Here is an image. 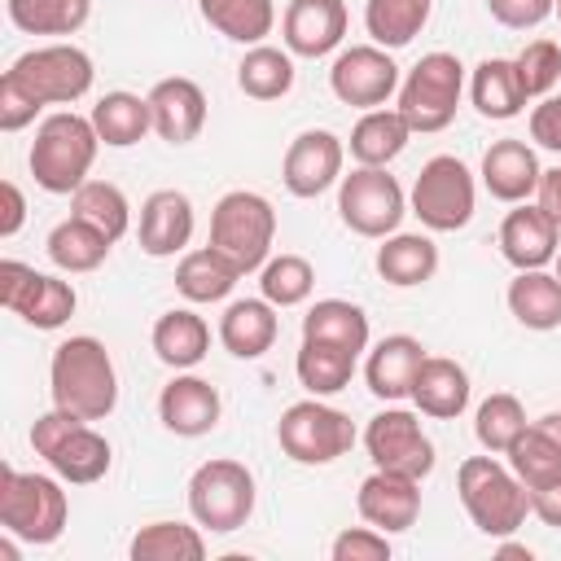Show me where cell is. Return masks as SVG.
<instances>
[{
    "label": "cell",
    "instance_id": "cell-1",
    "mask_svg": "<svg viewBox=\"0 0 561 561\" xmlns=\"http://www.w3.org/2000/svg\"><path fill=\"white\" fill-rule=\"evenodd\" d=\"M48 390L53 408H66L83 421H105L118 403V373L101 337L75 333L53 346L48 359Z\"/></svg>",
    "mask_w": 561,
    "mask_h": 561
},
{
    "label": "cell",
    "instance_id": "cell-2",
    "mask_svg": "<svg viewBox=\"0 0 561 561\" xmlns=\"http://www.w3.org/2000/svg\"><path fill=\"white\" fill-rule=\"evenodd\" d=\"M456 491H460V504L469 513V522L491 535V539H508L517 535V526L526 522L530 513V491L526 482L500 465L495 456H469L460 460L456 469Z\"/></svg>",
    "mask_w": 561,
    "mask_h": 561
},
{
    "label": "cell",
    "instance_id": "cell-3",
    "mask_svg": "<svg viewBox=\"0 0 561 561\" xmlns=\"http://www.w3.org/2000/svg\"><path fill=\"white\" fill-rule=\"evenodd\" d=\"M101 136L92 127V118L75 114V110H57L39 123L35 140H31V175L44 193H75L92 162H96Z\"/></svg>",
    "mask_w": 561,
    "mask_h": 561
},
{
    "label": "cell",
    "instance_id": "cell-4",
    "mask_svg": "<svg viewBox=\"0 0 561 561\" xmlns=\"http://www.w3.org/2000/svg\"><path fill=\"white\" fill-rule=\"evenodd\" d=\"M70 522V500L57 478L0 469V530L22 543H53Z\"/></svg>",
    "mask_w": 561,
    "mask_h": 561
},
{
    "label": "cell",
    "instance_id": "cell-5",
    "mask_svg": "<svg viewBox=\"0 0 561 561\" xmlns=\"http://www.w3.org/2000/svg\"><path fill=\"white\" fill-rule=\"evenodd\" d=\"M31 447L35 456L48 460V469L61 478V482H75V486H88V482H101L110 473V443L75 412L66 408H53L44 416H35L31 425Z\"/></svg>",
    "mask_w": 561,
    "mask_h": 561
},
{
    "label": "cell",
    "instance_id": "cell-6",
    "mask_svg": "<svg viewBox=\"0 0 561 561\" xmlns=\"http://www.w3.org/2000/svg\"><path fill=\"white\" fill-rule=\"evenodd\" d=\"M272 241H276V210L263 193L254 188H232L215 202L210 210V245L224 250L241 276L245 272H259L272 254Z\"/></svg>",
    "mask_w": 561,
    "mask_h": 561
},
{
    "label": "cell",
    "instance_id": "cell-7",
    "mask_svg": "<svg viewBox=\"0 0 561 561\" xmlns=\"http://www.w3.org/2000/svg\"><path fill=\"white\" fill-rule=\"evenodd\" d=\"M460 96H465V66L456 53H425L399 83V114L408 118L412 136H430V131H443L456 110H460Z\"/></svg>",
    "mask_w": 561,
    "mask_h": 561
},
{
    "label": "cell",
    "instance_id": "cell-8",
    "mask_svg": "<svg viewBox=\"0 0 561 561\" xmlns=\"http://www.w3.org/2000/svg\"><path fill=\"white\" fill-rule=\"evenodd\" d=\"M188 513L210 535L241 530L254 513V473L228 456L197 465L188 478Z\"/></svg>",
    "mask_w": 561,
    "mask_h": 561
},
{
    "label": "cell",
    "instance_id": "cell-9",
    "mask_svg": "<svg viewBox=\"0 0 561 561\" xmlns=\"http://www.w3.org/2000/svg\"><path fill=\"white\" fill-rule=\"evenodd\" d=\"M355 421L342 408L320 403L316 394L289 403L276 421V443L294 465H333L355 447Z\"/></svg>",
    "mask_w": 561,
    "mask_h": 561
},
{
    "label": "cell",
    "instance_id": "cell-10",
    "mask_svg": "<svg viewBox=\"0 0 561 561\" xmlns=\"http://www.w3.org/2000/svg\"><path fill=\"white\" fill-rule=\"evenodd\" d=\"M408 202H412V215L430 232H460L473 219V206H478L473 171L456 153H434L421 167Z\"/></svg>",
    "mask_w": 561,
    "mask_h": 561
},
{
    "label": "cell",
    "instance_id": "cell-11",
    "mask_svg": "<svg viewBox=\"0 0 561 561\" xmlns=\"http://www.w3.org/2000/svg\"><path fill=\"white\" fill-rule=\"evenodd\" d=\"M337 215L359 237H390L408 215V197L386 167H355L337 180Z\"/></svg>",
    "mask_w": 561,
    "mask_h": 561
},
{
    "label": "cell",
    "instance_id": "cell-12",
    "mask_svg": "<svg viewBox=\"0 0 561 561\" xmlns=\"http://www.w3.org/2000/svg\"><path fill=\"white\" fill-rule=\"evenodd\" d=\"M9 75L39 101V105H75L79 96H88L96 70H92V57L75 44H44V48H31L22 53Z\"/></svg>",
    "mask_w": 561,
    "mask_h": 561
},
{
    "label": "cell",
    "instance_id": "cell-13",
    "mask_svg": "<svg viewBox=\"0 0 561 561\" xmlns=\"http://www.w3.org/2000/svg\"><path fill=\"white\" fill-rule=\"evenodd\" d=\"M0 302H4V311L22 316L31 329H61L75 316L79 294L61 276H48L18 259H4L0 263Z\"/></svg>",
    "mask_w": 561,
    "mask_h": 561
},
{
    "label": "cell",
    "instance_id": "cell-14",
    "mask_svg": "<svg viewBox=\"0 0 561 561\" xmlns=\"http://www.w3.org/2000/svg\"><path fill=\"white\" fill-rule=\"evenodd\" d=\"M364 447L373 469H390L403 478H430L434 473V443L421 430V421L403 408H386L364 425Z\"/></svg>",
    "mask_w": 561,
    "mask_h": 561
},
{
    "label": "cell",
    "instance_id": "cell-15",
    "mask_svg": "<svg viewBox=\"0 0 561 561\" xmlns=\"http://www.w3.org/2000/svg\"><path fill=\"white\" fill-rule=\"evenodd\" d=\"M399 66L394 57L381 48V44H355V48H342L329 66V88L342 105H355V110H377L386 105L394 92H399Z\"/></svg>",
    "mask_w": 561,
    "mask_h": 561
},
{
    "label": "cell",
    "instance_id": "cell-16",
    "mask_svg": "<svg viewBox=\"0 0 561 561\" xmlns=\"http://www.w3.org/2000/svg\"><path fill=\"white\" fill-rule=\"evenodd\" d=\"M342 162H346V145L324 131V127H311V131H298L285 149V162H280V180L294 197H320L324 188H333L342 180Z\"/></svg>",
    "mask_w": 561,
    "mask_h": 561
},
{
    "label": "cell",
    "instance_id": "cell-17",
    "mask_svg": "<svg viewBox=\"0 0 561 561\" xmlns=\"http://www.w3.org/2000/svg\"><path fill=\"white\" fill-rule=\"evenodd\" d=\"M561 250V224L535 202H517L504 224H500V254L517 267V272H530V267H548Z\"/></svg>",
    "mask_w": 561,
    "mask_h": 561
},
{
    "label": "cell",
    "instance_id": "cell-18",
    "mask_svg": "<svg viewBox=\"0 0 561 561\" xmlns=\"http://www.w3.org/2000/svg\"><path fill=\"white\" fill-rule=\"evenodd\" d=\"M219 390L206 381V377H193V373H175L162 394H158V421L180 434V438H202L219 425Z\"/></svg>",
    "mask_w": 561,
    "mask_h": 561
},
{
    "label": "cell",
    "instance_id": "cell-19",
    "mask_svg": "<svg viewBox=\"0 0 561 561\" xmlns=\"http://www.w3.org/2000/svg\"><path fill=\"white\" fill-rule=\"evenodd\" d=\"M355 508L368 526H377L386 535H399L421 517V482L403 478V473H390V469H373L359 482Z\"/></svg>",
    "mask_w": 561,
    "mask_h": 561
},
{
    "label": "cell",
    "instance_id": "cell-20",
    "mask_svg": "<svg viewBox=\"0 0 561 561\" xmlns=\"http://www.w3.org/2000/svg\"><path fill=\"white\" fill-rule=\"evenodd\" d=\"M280 35L294 57H329L346 35V0H289Z\"/></svg>",
    "mask_w": 561,
    "mask_h": 561
},
{
    "label": "cell",
    "instance_id": "cell-21",
    "mask_svg": "<svg viewBox=\"0 0 561 561\" xmlns=\"http://www.w3.org/2000/svg\"><path fill=\"white\" fill-rule=\"evenodd\" d=\"M149 110H153V131L167 145H188L206 127V92L184 75L158 79L149 88Z\"/></svg>",
    "mask_w": 561,
    "mask_h": 561
},
{
    "label": "cell",
    "instance_id": "cell-22",
    "mask_svg": "<svg viewBox=\"0 0 561 561\" xmlns=\"http://www.w3.org/2000/svg\"><path fill=\"white\" fill-rule=\"evenodd\" d=\"M193 224H197L193 219V202L180 188H158L140 206V228H136L140 250L149 259H171L193 241Z\"/></svg>",
    "mask_w": 561,
    "mask_h": 561
},
{
    "label": "cell",
    "instance_id": "cell-23",
    "mask_svg": "<svg viewBox=\"0 0 561 561\" xmlns=\"http://www.w3.org/2000/svg\"><path fill=\"white\" fill-rule=\"evenodd\" d=\"M539 175H543V167H539L535 149L517 136H504L482 153V184L495 202H508V206L530 202V193L539 188Z\"/></svg>",
    "mask_w": 561,
    "mask_h": 561
},
{
    "label": "cell",
    "instance_id": "cell-24",
    "mask_svg": "<svg viewBox=\"0 0 561 561\" xmlns=\"http://www.w3.org/2000/svg\"><path fill=\"white\" fill-rule=\"evenodd\" d=\"M421 364H425L421 337H412V333H390V337H381V342L368 351V364H364L368 390H373L377 399H386V403L408 399Z\"/></svg>",
    "mask_w": 561,
    "mask_h": 561
},
{
    "label": "cell",
    "instance_id": "cell-25",
    "mask_svg": "<svg viewBox=\"0 0 561 561\" xmlns=\"http://www.w3.org/2000/svg\"><path fill=\"white\" fill-rule=\"evenodd\" d=\"M408 399L434 421H456L469 408V373L447 355H425Z\"/></svg>",
    "mask_w": 561,
    "mask_h": 561
},
{
    "label": "cell",
    "instance_id": "cell-26",
    "mask_svg": "<svg viewBox=\"0 0 561 561\" xmlns=\"http://www.w3.org/2000/svg\"><path fill=\"white\" fill-rule=\"evenodd\" d=\"M276 307L267 298H237L228 302V311L219 316V342L228 355L237 359H259L272 351L276 342Z\"/></svg>",
    "mask_w": 561,
    "mask_h": 561
},
{
    "label": "cell",
    "instance_id": "cell-27",
    "mask_svg": "<svg viewBox=\"0 0 561 561\" xmlns=\"http://www.w3.org/2000/svg\"><path fill=\"white\" fill-rule=\"evenodd\" d=\"M149 342H153V355H158L167 368L184 373V368H197V364L206 359V351H210V329H206V320H202L197 311L171 307V311H162V316L153 320Z\"/></svg>",
    "mask_w": 561,
    "mask_h": 561
},
{
    "label": "cell",
    "instance_id": "cell-28",
    "mask_svg": "<svg viewBox=\"0 0 561 561\" xmlns=\"http://www.w3.org/2000/svg\"><path fill=\"white\" fill-rule=\"evenodd\" d=\"M438 272V245L425 232H390L377 245V276L394 289L425 285Z\"/></svg>",
    "mask_w": 561,
    "mask_h": 561
},
{
    "label": "cell",
    "instance_id": "cell-29",
    "mask_svg": "<svg viewBox=\"0 0 561 561\" xmlns=\"http://www.w3.org/2000/svg\"><path fill=\"white\" fill-rule=\"evenodd\" d=\"M508 311L522 329H535V333L561 329V280H557V272H543V267L517 272L508 280Z\"/></svg>",
    "mask_w": 561,
    "mask_h": 561
},
{
    "label": "cell",
    "instance_id": "cell-30",
    "mask_svg": "<svg viewBox=\"0 0 561 561\" xmlns=\"http://www.w3.org/2000/svg\"><path fill=\"white\" fill-rule=\"evenodd\" d=\"M469 101H473V110L482 118H495V123L517 118L522 105H526V92L517 83L513 61L508 57H482L473 66V75H469Z\"/></svg>",
    "mask_w": 561,
    "mask_h": 561
},
{
    "label": "cell",
    "instance_id": "cell-31",
    "mask_svg": "<svg viewBox=\"0 0 561 561\" xmlns=\"http://www.w3.org/2000/svg\"><path fill=\"white\" fill-rule=\"evenodd\" d=\"M408 140H412L408 118L399 110L377 105V110H364V118L351 127V158L359 167H386L408 149Z\"/></svg>",
    "mask_w": 561,
    "mask_h": 561
},
{
    "label": "cell",
    "instance_id": "cell-32",
    "mask_svg": "<svg viewBox=\"0 0 561 561\" xmlns=\"http://www.w3.org/2000/svg\"><path fill=\"white\" fill-rule=\"evenodd\" d=\"M92 127L101 136V145L110 149H127V145H140L145 131H153V110H149V96H136V92H105L96 105H92Z\"/></svg>",
    "mask_w": 561,
    "mask_h": 561
},
{
    "label": "cell",
    "instance_id": "cell-33",
    "mask_svg": "<svg viewBox=\"0 0 561 561\" xmlns=\"http://www.w3.org/2000/svg\"><path fill=\"white\" fill-rule=\"evenodd\" d=\"M110 237L96 228V224H88V219H79V215H70V219H61L53 232H48V259H53V267L57 272H70V276H79V272H96L105 259H110Z\"/></svg>",
    "mask_w": 561,
    "mask_h": 561
},
{
    "label": "cell",
    "instance_id": "cell-34",
    "mask_svg": "<svg viewBox=\"0 0 561 561\" xmlns=\"http://www.w3.org/2000/svg\"><path fill=\"white\" fill-rule=\"evenodd\" d=\"M241 280V267L215 250V245H202V250H188L175 267V289L188 298V302H219L232 294V285Z\"/></svg>",
    "mask_w": 561,
    "mask_h": 561
},
{
    "label": "cell",
    "instance_id": "cell-35",
    "mask_svg": "<svg viewBox=\"0 0 561 561\" xmlns=\"http://www.w3.org/2000/svg\"><path fill=\"white\" fill-rule=\"evenodd\" d=\"M302 337L333 342V346L359 355V351H368V316H364V307H355L346 298H320L302 316Z\"/></svg>",
    "mask_w": 561,
    "mask_h": 561
},
{
    "label": "cell",
    "instance_id": "cell-36",
    "mask_svg": "<svg viewBox=\"0 0 561 561\" xmlns=\"http://www.w3.org/2000/svg\"><path fill=\"white\" fill-rule=\"evenodd\" d=\"M202 18L224 35V39H237V44H263L276 26V4L272 0H197Z\"/></svg>",
    "mask_w": 561,
    "mask_h": 561
},
{
    "label": "cell",
    "instance_id": "cell-37",
    "mask_svg": "<svg viewBox=\"0 0 561 561\" xmlns=\"http://www.w3.org/2000/svg\"><path fill=\"white\" fill-rule=\"evenodd\" d=\"M508 456V469L526 482V491L535 486V482H543V478H552L557 469H561V430L543 416V421H530L517 438H513V447L504 451Z\"/></svg>",
    "mask_w": 561,
    "mask_h": 561
},
{
    "label": "cell",
    "instance_id": "cell-38",
    "mask_svg": "<svg viewBox=\"0 0 561 561\" xmlns=\"http://www.w3.org/2000/svg\"><path fill=\"white\" fill-rule=\"evenodd\" d=\"M237 88L250 101H280L294 88V53L272 48V44H254L237 66Z\"/></svg>",
    "mask_w": 561,
    "mask_h": 561
},
{
    "label": "cell",
    "instance_id": "cell-39",
    "mask_svg": "<svg viewBox=\"0 0 561 561\" xmlns=\"http://www.w3.org/2000/svg\"><path fill=\"white\" fill-rule=\"evenodd\" d=\"M430 9H434V0H368L364 4V26H368L373 44L403 48L425 31Z\"/></svg>",
    "mask_w": 561,
    "mask_h": 561
},
{
    "label": "cell",
    "instance_id": "cell-40",
    "mask_svg": "<svg viewBox=\"0 0 561 561\" xmlns=\"http://www.w3.org/2000/svg\"><path fill=\"white\" fill-rule=\"evenodd\" d=\"M355 359H359V355H351V351H342V346H333V342H307V337H302L298 359H294V373H298V381H302L307 394L324 399V394H337V390L351 381Z\"/></svg>",
    "mask_w": 561,
    "mask_h": 561
},
{
    "label": "cell",
    "instance_id": "cell-41",
    "mask_svg": "<svg viewBox=\"0 0 561 561\" xmlns=\"http://www.w3.org/2000/svg\"><path fill=\"white\" fill-rule=\"evenodd\" d=\"M131 561H202L206 557V539L202 526H184V522H149L131 535Z\"/></svg>",
    "mask_w": 561,
    "mask_h": 561
},
{
    "label": "cell",
    "instance_id": "cell-42",
    "mask_svg": "<svg viewBox=\"0 0 561 561\" xmlns=\"http://www.w3.org/2000/svg\"><path fill=\"white\" fill-rule=\"evenodd\" d=\"M4 9L26 35H75L92 18V0H4Z\"/></svg>",
    "mask_w": 561,
    "mask_h": 561
},
{
    "label": "cell",
    "instance_id": "cell-43",
    "mask_svg": "<svg viewBox=\"0 0 561 561\" xmlns=\"http://www.w3.org/2000/svg\"><path fill=\"white\" fill-rule=\"evenodd\" d=\"M70 215L96 224L110 241H118L127 228H131V206H127V193L110 180H83L75 193H70Z\"/></svg>",
    "mask_w": 561,
    "mask_h": 561
},
{
    "label": "cell",
    "instance_id": "cell-44",
    "mask_svg": "<svg viewBox=\"0 0 561 561\" xmlns=\"http://www.w3.org/2000/svg\"><path fill=\"white\" fill-rule=\"evenodd\" d=\"M259 289L272 307H298L316 289V267L302 254H276L259 267Z\"/></svg>",
    "mask_w": 561,
    "mask_h": 561
},
{
    "label": "cell",
    "instance_id": "cell-45",
    "mask_svg": "<svg viewBox=\"0 0 561 561\" xmlns=\"http://www.w3.org/2000/svg\"><path fill=\"white\" fill-rule=\"evenodd\" d=\"M530 421H526V408H522V399L517 394H486L482 403H478V416H473V434H478V443L486 447V451H508L513 447V438L526 430Z\"/></svg>",
    "mask_w": 561,
    "mask_h": 561
},
{
    "label": "cell",
    "instance_id": "cell-46",
    "mask_svg": "<svg viewBox=\"0 0 561 561\" xmlns=\"http://www.w3.org/2000/svg\"><path fill=\"white\" fill-rule=\"evenodd\" d=\"M513 70H517V83L530 96H548L561 79V44L557 39H530L517 57H513Z\"/></svg>",
    "mask_w": 561,
    "mask_h": 561
},
{
    "label": "cell",
    "instance_id": "cell-47",
    "mask_svg": "<svg viewBox=\"0 0 561 561\" xmlns=\"http://www.w3.org/2000/svg\"><path fill=\"white\" fill-rule=\"evenodd\" d=\"M333 561H386L390 557V539L377 526H351L329 543Z\"/></svg>",
    "mask_w": 561,
    "mask_h": 561
},
{
    "label": "cell",
    "instance_id": "cell-48",
    "mask_svg": "<svg viewBox=\"0 0 561 561\" xmlns=\"http://www.w3.org/2000/svg\"><path fill=\"white\" fill-rule=\"evenodd\" d=\"M39 110H44V105L4 70V79H0V131H22V127H31Z\"/></svg>",
    "mask_w": 561,
    "mask_h": 561
},
{
    "label": "cell",
    "instance_id": "cell-49",
    "mask_svg": "<svg viewBox=\"0 0 561 561\" xmlns=\"http://www.w3.org/2000/svg\"><path fill=\"white\" fill-rule=\"evenodd\" d=\"M486 9H491V18H495L500 26H508V31H530V26H539L543 18L557 13V0H486Z\"/></svg>",
    "mask_w": 561,
    "mask_h": 561
},
{
    "label": "cell",
    "instance_id": "cell-50",
    "mask_svg": "<svg viewBox=\"0 0 561 561\" xmlns=\"http://www.w3.org/2000/svg\"><path fill=\"white\" fill-rule=\"evenodd\" d=\"M530 140H535L539 149L561 153V96L548 92V96L530 110Z\"/></svg>",
    "mask_w": 561,
    "mask_h": 561
},
{
    "label": "cell",
    "instance_id": "cell-51",
    "mask_svg": "<svg viewBox=\"0 0 561 561\" xmlns=\"http://www.w3.org/2000/svg\"><path fill=\"white\" fill-rule=\"evenodd\" d=\"M530 513L543 522V526H557L561 530V469L543 482L530 486Z\"/></svg>",
    "mask_w": 561,
    "mask_h": 561
},
{
    "label": "cell",
    "instance_id": "cell-52",
    "mask_svg": "<svg viewBox=\"0 0 561 561\" xmlns=\"http://www.w3.org/2000/svg\"><path fill=\"white\" fill-rule=\"evenodd\" d=\"M0 197H4V210H0V237H13V232L22 228V219H26V197H22V188H18L13 180L0 184Z\"/></svg>",
    "mask_w": 561,
    "mask_h": 561
},
{
    "label": "cell",
    "instance_id": "cell-53",
    "mask_svg": "<svg viewBox=\"0 0 561 561\" xmlns=\"http://www.w3.org/2000/svg\"><path fill=\"white\" fill-rule=\"evenodd\" d=\"M535 193H539V206H543V210H548V215H552V219L561 224V167L543 171V175H539V188H535Z\"/></svg>",
    "mask_w": 561,
    "mask_h": 561
},
{
    "label": "cell",
    "instance_id": "cell-54",
    "mask_svg": "<svg viewBox=\"0 0 561 561\" xmlns=\"http://www.w3.org/2000/svg\"><path fill=\"white\" fill-rule=\"evenodd\" d=\"M500 557H526V561H530V548H517V543H500Z\"/></svg>",
    "mask_w": 561,
    "mask_h": 561
},
{
    "label": "cell",
    "instance_id": "cell-55",
    "mask_svg": "<svg viewBox=\"0 0 561 561\" xmlns=\"http://www.w3.org/2000/svg\"><path fill=\"white\" fill-rule=\"evenodd\" d=\"M552 267H557V280H561V250H557V259H552Z\"/></svg>",
    "mask_w": 561,
    "mask_h": 561
},
{
    "label": "cell",
    "instance_id": "cell-56",
    "mask_svg": "<svg viewBox=\"0 0 561 561\" xmlns=\"http://www.w3.org/2000/svg\"><path fill=\"white\" fill-rule=\"evenodd\" d=\"M548 421H552V425H557V430H561V412H552V416H548Z\"/></svg>",
    "mask_w": 561,
    "mask_h": 561
},
{
    "label": "cell",
    "instance_id": "cell-57",
    "mask_svg": "<svg viewBox=\"0 0 561 561\" xmlns=\"http://www.w3.org/2000/svg\"><path fill=\"white\" fill-rule=\"evenodd\" d=\"M557 18H561V0H557Z\"/></svg>",
    "mask_w": 561,
    "mask_h": 561
}]
</instances>
